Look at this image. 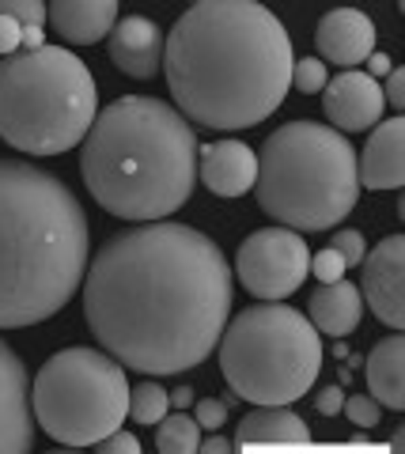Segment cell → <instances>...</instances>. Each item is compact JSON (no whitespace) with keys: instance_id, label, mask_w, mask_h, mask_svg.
Here are the masks:
<instances>
[{"instance_id":"1","label":"cell","mask_w":405,"mask_h":454,"mask_svg":"<svg viewBox=\"0 0 405 454\" xmlns=\"http://www.w3.org/2000/svg\"><path fill=\"white\" fill-rule=\"evenodd\" d=\"M83 318L99 348L136 375L205 364L231 318V265L198 227H121L83 273Z\"/></svg>"},{"instance_id":"2","label":"cell","mask_w":405,"mask_h":454,"mask_svg":"<svg viewBox=\"0 0 405 454\" xmlns=\"http://www.w3.org/2000/svg\"><path fill=\"white\" fill-rule=\"evenodd\" d=\"M292 38L254 0H201L163 38L175 110L205 129L235 133L281 110L292 88Z\"/></svg>"},{"instance_id":"3","label":"cell","mask_w":405,"mask_h":454,"mask_svg":"<svg viewBox=\"0 0 405 454\" xmlns=\"http://www.w3.org/2000/svg\"><path fill=\"white\" fill-rule=\"evenodd\" d=\"M91 262L76 193L31 160H0V330H27L73 300Z\"/></svg>"},{"instance_id":"4","label":"cell","mask_w":405,"mask_h":454,"mask_svg":"<svg viewBox=\"0 0 405 454\" xmlns=\"http://www.w3.org/2000/svg\"><path fill=\"white\" fill-rule=\"evenodd\" d=\"M80 175L110 216L167 220L198 186V133L163 98L121 95L95 114L80 145Z\"/></svg>"},{"instance_id":"5","label":"cell","mask_w":405,"mask_h":454,"mask_svg":"<svg viewBox=\"0 0 405 454\" xmlns=\"http://www.w3.org/2000/svg\"><path fill=\"white\" fill-rule=\"evenodd\" d=\"M254 197L292 231H330L356 208V152L330 125L288 121L258 152Z\"/></svg>"},{"instance_id":"6","label":"cell","mask_w":405,"mask_h":454,"mask_svg":"<svg viewBox=\"0 0 405 454\" xmlns=\"http://www.w3.org/2000/svg\"><path fill=\"white\" fill-rule=\"evenodd\" d=\"M99 88L88 65L61 46L0 57V140L27 155H61L83 145Z\"/></svg>"},{"instance_id":"7","label":"cell","mask_w":405,"mask_h":454,"mask_svg":"<svg viewBox=\"0 0 405 454\" xmlns=\"http://www.w3.org/2000/svg\"><path fill=\"white\" fill-rule=\"evenodd\" d=\"M220 372L235 397L250 405H292L323 372V340L303 310L258 303L220 333Z\"/></svg>"},{"instance_id":"8","label":"cell","mask_w":405,"mask_h":454,"mask_svg":"<svg viewBox=\"0 0 405 454\" xmlns=\"http://www.w3.org/2000/svg\"><path fill=\"white\" fill-rule=\"evenodd\" d=\"M31 409L38 428L61 447H95L129 417L125 367L103 348H61L35 375Z\"/></svg>"},{"instance_id":"9","label":"cell","mask_w":405,"mask_h":454,"mask_svg":"<svg viewBox=\"0 0 405 454\" xmlns=\"http://www.w3.org/2000/svg\"><path fill=\"white\" fill-rule=\"evenodd\" d=\"M307 269H311V250L292 227H261L246 235L235 254V273L243 288L261 303H281L292 292H300Z\"/></svg>"},{"instance_id":"10","label":"cell","mask_w":405,"mask_h":454,"mask_svg":"<svg viewBox=\"0 0 405 454\" xmlns=\"http://www.w3.org/2000/svg\"><path fill=\"white\" fill-rule=\"evenodd\" d=\"M364 284H356L371 315L390 330L405 325V239L386 235L371 254H364Z\"/></svg>"},{"instance_id":"11","label":"cell","mask_w":405,"mask_h":454,"mask_svg":"<svg viewBox=\"0 0 405 454\" xmlns=\"http://www.w3.org/2000/svg\"><path fill=\"white\" fill-rule=\"evenodd\" d=\"M35 447V409L31 379L16 348L0 337V454H31Z\"/></svg>"},{"instance_id":"12","label":"cell","mask_w":405,"mask_h":454,"mask_svg":"<svg viewBox=\"0 0 405 454\" xmlns=\"http://www.w3.org/2000/svg\"><path fill=\"white\" fill-rule=\"evenodd\" d=\"M323 110H326V118L333 121L330 129L364 133V129H371V125L383 118V110H386L383 88L368 73L348 68V73L333 76L323 88Z\"/></svg>"},{"instance_id":"13","label":"cell","mask_w":405,"mask_h":454,"mask_svg":"<svg viewBox=\"0 0 405 454\" xmlns=\"http://www.w3.org/2000/svg\"><path fill=\"white\" fill-rule=\"evenodd\" d=\"M315 46H318V61L341 65V68H356L360 61H368L375 53V23L364 16L360 8H333L318 20L315 31Z\"/></svg>"},{"instance_id":"14","label":"cell","mask_w":405,"mask_h":454,"mask_svg":"<svg viewBox=\"0 0 405 454\" xmlns=\"http://www.w3.org/2000/svg\"><path fill=\"white\" fill-rule=\"evenodd\" d=\"M106 53L114 68L129 80H152L163 68V31L148 16H125L106 38Z\"/></svg>"},{"instance_id":"15","label":"cell","mask_w":405,"mask_h":454,"mask_svg":"<svg viewBox=\"0 0 405 454\" xmlns=\"http://www.w3.org/2000/svg\"><path fill=\"white\" fill-rule=\"evenodd\" d=\"M198 178L216 197H243L246 190H254L258 155L246 140H213V145L198 148Z\"/></svg>"},{"instance_id":"16","label":"cell","mask_w":405,"mask_h":454,"mask_svg":"<svg viewBox=\"0 0 405 454\" xmlns=\"http://www.w3.org/2000/svg\"><path fill=\"white\" fill-rule=\"evenodd\" d=\"M356 178L364 190H401L405 182V121L386 118L368 137L364 155H356Z\"/></svg>"},{"instance_id":"17","label":"cell","mask_w":405,"mask_h":454,"mask_svg":"<svg viewBox=\"0 0 405 454\" xmlns=\"http://www.w3.org/2000/svg\"><path fill=\"white\" fill-rule=\"evenodd\" d=\"M118 4L114 0H53L46 4V27L68 46H91V42L110 38L118 27Z\"/></svg>"},{"instance_id":"18","label":"cell","mask_w":405,"mask_h":454,"mask_svg":"<svg viewBox=\"0 0 405 454\" xmlns=\"http://www.w3.org/2000/svg\"><path fill=\"white\" fill-rule=\"evenodd\" d=\"M311 443V428L300 413L284 405H261L246 413L235 428L231 447L235 450H265V447H307Z\"/></svg>"},{"instance_id":"19","label":"cell","mask_w":405,"mask_h":454,"mask_svg":"<svg viewBox=\"0 0 405 454\" xmlns=\"http://www.w3.org/2000/svg\"><path fill=\"white\" fill-rule=\"evenodd\" d=\"M360 315H364V295L345 277L315 288L311 300H307V318L326 337H348L360 325Z\"/></svg>"},{"instance_id":"20","label":"cell","mask_w":405,"mask_h":454,"mask_svg":"<svg viewBox=\"0 0 405 454\" xmlns=\"http://www.w3.org/2000/svg\"><path fill=\"white\" fill-rule=\"evenodd\" d=\"M368 387L371 397L386 409H405V340L401 330L394 337H383L379 345L368 352Z\"/></svg>"},{"instance_id":"21","label":"cell","mask_w":405,"mask_h":454,"mask_svg":"<svg viewBox=\"0 0 405 454\" xmlns=\"http://www.w3.org/2000/svg\"><path fill=\"white\" fill-rule=\"evenodd\" d=\"M198 443H201V424L186 417L183 409L167 413L156 424V450H163V454H193Z\"/></svg>"},{"instance_id":"22","label":"cell","mask_w":405,"mask_h":454,"mask_svg":"<svg viewBox=\"0 0 405 454\" xmlns=\"http://www.w3.org/2000/svg\"><path fill=\"white\" fill-rule=\"evenodd\" d=\"M167 409H171V390H163L160 382H136L129 390V417L136 424H160L167 417Z\"/></svg>"},{"instance_id":"23","label":"cell","mask_w":405,"mask_h":454,"mask_svg":"<svg viewBox=\"0 0 405 454\" xmlns=\"http://www.w3.org/2000/svg\"><path fill=\"white\" fill-rule=\"evenodd\" d=\"M330 83V73L318 57H303V61L292 65V88L303 91V95H318Z\"/></svg>"},{"instance_id":"24","label":"cell","mask_w":405,"mask_h":454,"mask_svg":"<svg viewBox=\"0 0 405 454\" xmlns=\"http://www.w3.org/2000/svg\"><path fill=\"white\" fill-rule=\"evenodd\" d=\"M0 16L16 20L23 31H42L46 27V4H38V0H0Z\"/></svg>"},{"instance_id":"25","label":"cell","mask_w":405,"mask_h":454,"mask_svg":"<svg viewBox=\"0 0 405 454\" xmlns=\"http://www.w3.org/2000/svg\"><path fill=\"white\" fill-rule=\"evenodd\" d=\"M341 413L356 424V428H375V424L383 420V405L375 402V397H364V394H353V397H345V405H341Z\"/></svg>"},{"instance_id":"26","label":"cell","mask_w":405,"mask_h":454,"mask_svg":"<svg viewBox=\"0 0 405 454\" xmlns=\"http://www.w3.org/2000/svg\"><path fill=\"white\" fill-rule=\"evenodd\" d=\"M330 250H338L341 258H345V265H348V269H356L360 262H364V235L353 231V227H345V231H333Z\"/></svg>"},{"instance_id":"27","label":"cell","mask_w":405,"mask_h":454,"mask_svg":"<svg viewBox=\"0 0 405 454\" xmlns=\"http://www.w3.org/2000/svg\"><path fill=\"white\" fill-rule=\"evenodd\" d=\"M345 258H341V254L338 250H323V254H311V269H307V273H315L318 280H323V284H333V280H341L345 277Z\"/></svg>"},{"instance_id":"28","label":"cell","mask_w":405,"mask_h":454,"mask_svg":"<svg viewBox=\"0 0 405 454\" xmlns=\"http://www.w3.org/2000/svg\"><path fill=\"white\" fill-rule=\"evenodd\" d=\"M95 450H99V454H141V439L118 428V432H110L106 439H99Z\"/></svg>"},{"instance_id":"29","label":"cell","mask_w":405,"mask_h":454,"mask_svg":"<svg viewBox=\"0 0 405 454\" xmlns=\"http://www.w3.org/2000/svg\"><path fill=\"white\" fill-rule=\"evenodd\" d=\"M201 424L205 432H216L223 420H228V405L220 402V397H205V402H198V417H193Z\"/></svg>"},{"instance_id":"30","label":"cell","mask_w":405,"mask_h":454,"mask_svg":"<svg viewBox=\"0 0 405 454\" xmlns=\"http://www.w3.org/2000/svg\"><path fill=\"white\" fill-rule=\"evenodd\" d=\"M19 46H23V27H19L16 20L0 16V57L19 53Z\"/></svg>"},{"instance_id":"31","label":"cell","mask_w":405,"mask_h":454,"mask_svg":"<svg viewBox=\"0 0 405 454\" xmlns=\"http://www.w3.org/2000/svg\"><path fill=\"white\" fill-rule=\"evenodd\" d=\"M383 103H390L394 110H401V106H405V68H390V73H386Z\"/></svg>"},{"instance_id":"32","label":"cell","mask_w":405,"mask_h":454,"mask_svg":"<svg viewBox=\"0 0 405 454\" xmlns=\"http://www.w3.org/2000/svg\"><path fill=\"white\" fill-rule=\"evenodd\" d=\"M341 405H345V394H341L338 387H326L323 394L315 397V409H318L323 417H338V413H341Z\"/></svg>"},{"instance_id":"33","label":"cell","mask_w":405,"mask_h":454,"mask_svg":"<svg viewBox=\"0 0 405 454\" xmlns=\"http://www.w3.org/2000/svg\"><path fill=\"white\" fill-rule=\"evenodd\" d=\"M198 450L201 454H231L235 447H231V439H223V435H208V439H201V443H198Z\"/></svg>"},{"instance_id":"34","label":"cell","mask_w":405,"mask_h":454,"mask_svg":"<svg viewBox=\"0 0 405 454\" xmlns=\"http://www.w3.org/2000/svg\"><path fill=\"white\" fill-rule=\"evenodd\" d=\"M368 68H371V73H368L371 80H375V76H386V73H390V57H386V53H371V57H368Z\"/></svg>"},{"instance_id":"35","label":"cell","mask_w":405,"mask_h":454,"mask_svg":"<svg viewBox=\"0 0 405 454\" xmlns=\"http://www.w3.org/2000/svg\"><path fill=\"white\" fill-rule=\"evenodd\" d=\"M171 405H175V409H190V405H193V390H190V387L171 390Z\"/></svg>"},{"instance_id":"36","label":"cell","mask_w":405,"mask_h":454,"mask_svg":"<svg viewBox=\"0 0 405 454\" xmlns=\"http://www.w3.org/2000/svg\"><path fill=\"white\" fill-rule=\"evenodd\" d=\"M390 447H394V450H401V447H405V432H401V428H398L394 435H390Z\"/></svg>"}]
</instances>
